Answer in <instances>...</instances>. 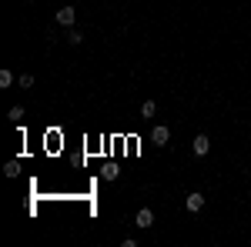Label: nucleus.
I'll list each match as a JSON object with an SVG mask.
<instances>
[{
    "mask_svg": "<svg viewBox=\"0 0 251 247\" xmlns=\"http://www.w3.org/2000/svg\"><path fill=\"white\" fill-rule=\"evenodd\" d=\"M191 151L194 157H208V151H211V140H208V134H198L191 140Z\"/></svg>",
    "mask_w": 251,
    "mask_h": 247,
    "instance_id": "nucleus-1",
    "label": "nucleus"
},
{
    "mask_svg": "<svg viewBox=\"0 0 251 247\" xmlns=\"http://www.w3.org/2000/svg\"><path fill=\"white\" fill-rule=\"evenodd\" d=\"M151 140H154V147H168V140H171V131H168L164 124H157L154 131H151Z\"/></svg>",
    "mask_w": 251,
    "mask_h": 247,
    "instance_id": "nucleus-2",
    "label": "nucleus"
},
{
    "mask_svg": "<svg viewBox=\"0 0 251 247\" xmlns=\"http://www.w3.org/2000/svg\"><path fill=\"white\" fill-rule=\"evenodd\" d=\"M74 20H77V10H74V7H60L57 10V23L60 27H74Z\"/></svg>",
    "mask_w": 251,
    "mask_h": 247,
    "instance_id": "nucleus-3",
    "label": "nucleus"
},
{
    "mask_svg": "<svg viewBox=\"0 0 251 247\" xmlns=\"http://www.w3.org/2000/svg\"><path fill=\"white\" fill-rule=\"evenodd\" d=\"M134 224H137V227H151V224H154V210L141 207V210H137V217H134Z\"/></svg>",
    "mask_w": 251,
    "mask_h": 247,
    "instance_id": "nucleus-4",
    "label": "nucleus"
},
{
    "mask_svg": "<svg viewBox=\"0 0 251 247\" xmlns=\"http://www.w3.org/2000/svg\"><path fill=\"white\" fill-rule=\"evenodd\" d=\"M184 207L191 210V214H198V210L204 207V194H198V190H194V194H188V201H184Z\"/></svg>",
    "mask_w": 251,
    "mask_h": 247,
    "instance_id": "nucleus-5",
    "label": "nucleus"
},
{
    "mask_svg": "<svg viewBox=\"0 0 251 247\" xmlns=\"http://www.w3.org/2000/svg\"><path fill=\"white\" fill-rule=\"evenodd\" d=\"M154 114H157V104L154 100H144V104H141V117H144V120H154Z\"/></svg>",
    "mask_w": 251,
    "mask_h": 247,
    "instance_id": "nucleus-6",
    "label": "nucleus"
},
{
    "mask_svg": "<svg viewBox=\"0 0 251 247\" xmlns=\"http://www.w3.org/2000/svg\"><path fill=\"white\" fill-rule=\"evenodd\" d=\"M117 174L121 171H117L114 164H104V167H100V177H104V180H117Z\"/></svg>",
    "mask_w": 251,
    "mask_h": 247,
    "instance_id": "nucleus-7",
    "label": "nucleus"
},
{
    "mask_svg": "<svg viewBox=\"0 0 251 247\" xmlns=\"http://www.w3.org/2000/svg\"><path fill=\"white\" fill-rule=\"evenodd\" d=\"M3 174H7V177H17L20 174V160H7V164H3Z\"/></svg>",
    "mask_w": 251,
    "mask_h": 247,
    "instance_id": "nucleus-8",
    "label": "nucleus"
},
{
    "mask_svg": "<svg viewBox=\"0 0 251 247\" xmlns=\"http://www.w3.org/2000/svg\"><path fill=\"white\" fill-rule=\"evenodd\" d=\"M7 117H10L14 124H20V120H24L27 114H24V107H10V114H7Z\"/></svg>",
    "mask_w": 251,
    "mask_h": 247,
    "instance_id": "nucleus-9",
    "label": "nucleus"
},
{
    "mask_svg": "<svg viewBox=\"0 0 251 247\" xmlns=\"http://www.w3.org/2000/svg\"><path fill=\"white\" fill-rule=\"evenodd\" d=\"M10 84H14V74H10V70H0V87H3V90H7V87H10Z\"/></svg>",
    "mask_w": 251,
    "mask_h": 247,
    "instance_id": "nucleus-10",
    "label": "nucleus"
},
{
    "mask_svg": "<svg viewBox=\"0 0 251 247\" xmlns=\"http://www.w3.org/2000/svg\"><path fill=\"white\" fill-rule=\"evenodd\" d=\"M67 40H71V44H74V47H77L80 40H84V34H80L77 27H71V34H67Z\"/></svg>",
    "mask_w": 251,
    "mask_h": 247,
    "instance_id": "nucleus-11",
    "label": "nucleus"
},
{
    "mask_svg": "<svg viewBox=\"0 0 251 247\" xmlns=\"http://www.w3.org/2000/svg\"><path fill=\"white\" fill-rule=\"evenodd\" d=\"M20 87H34V74H20Z\"/></svg>",
    "mask_w": 251,
    "mask_h": 247,
    "instance_id": "nucleus-12",
    "label": "nucleus"
},
{
    "mask_svg": "<svg viewBox=\"0 0 251 247\" xmlns=\"http://www.w3.org/2000/svg\"><path fill=\"white\" fill-rule=\"evenodd\" d=\"M27 3H34V0H27Z\"/></svg>",
    "mask_w": 251,
    "mask_h": 247,
    "instance_id": "nucleus-13",
    "label": "nucleus"
}]
</instances>
